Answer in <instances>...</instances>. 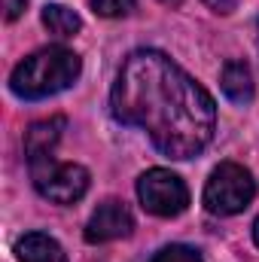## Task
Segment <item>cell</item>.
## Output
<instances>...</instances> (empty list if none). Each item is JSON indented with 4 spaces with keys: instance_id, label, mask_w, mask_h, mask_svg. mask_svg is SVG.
Masks as SVG:
<instances>
[{
    "instance_id": "obj_1",
    "label": "cell",
    "mask_w": 259,
    "mask_h": 262,
    "mask_svg": "<svg viewBox=\"0 0 259 262\" xmlns=\"http://www.w3.org/2000/svg\"><path fill=\"white\" fill-rule=\"evenodd\" d=\"M110 107L122 125L143 128L171 159L198 156L217 128V107L204 85L156 49H137L125 58Z\"/></svg>"
},
{
    "instance_id": "obj_2",
    "label": "cell",
    "mask_w": 259,
    "mask_h": 262,
    "mask_svg": "<svg viewBox=\"0 0 259 262\" xmlns=\"http://www.w3.org/2000/svg\"><path fill=\"white\" fill-rule=\"evenodd\" d=\"M79 70H82V61L76 52L61 49V46L40 49L12 70L9 89L25 101H40V98H49V95L70 89L79 79Z\"/></svg>"
},
{
    "instance_id": "obj_3",
    "label": "cell",
    "mask_w": 259,
    "mask_h": 262,
    "mask_svg": "<svg viewBox=\"0 0 259 262\" xmlns=\"http://www.w3.org/2000/svg\"><path fill=\"white\" fill-rule=\"evenodd\" d=\"M256 195V180L244 165L223 162L213 168L207 186H204V207L217 216H232L241 213Z\"/></svg>"
},
{
    "instance_id": "obj_4",
    "label": "cell",
    "mask_w": 259,
    "mask_h": 262,
    "mask_svg": "<svg viewBox=\"0 0 259 262\" xmlns=\"http://www.w3.org/2000/svg\"><path fill=\"white\" fill-rule=\"evenodd\" d=\"M31 177L37 192L55 204H73L89 192V171L73 162H55L52 156L31 162Z\"/></svg>"
},
{
    "instance_id": "obj_5",
    "label": "cell",
    "mask_w": 259,
    "mask_h": 262,
    "mask_svg": "<svg viewBox=\"0 0 259 262\" xmlns=\"http://www.w3.org/2000/svg\"><path fill=\"white\" fill-rule=\"evenodd\" d=\"M137 198L143 210L156 216H180L189 204V189L177 174L165 168H153L137 180Z\"/></svg>"
},
{
    "instance_id": "obj_6",
    "label": "cell",
    "mask_w": 259,
    "mask_h": 262,
    "mask_svg": "<svg viewBox=\"0 0 259 262\" xmlns=\"http://www.w3.org/2000/svg\"><path fill=\"white\" fill-rule=\"evenodd\" d=\"M131 229H134V220H131V210L122 201H104L98 204V210L92 213L89 226H85V241L89 244H107V241H116V238H128Z\"/></svg>"
},
{
    "instance_id": "obj_7",
    "label": "cell",
    "mask_w": 259,
    "mask_h": 262,
    "mask_svg": "<svg viewBox=\"0 0 259 262\" xmlns=\"http://www.w3.org/2000/svg\"><path fill=\"white\" fill-rule=\"evenodd\" d=\"M61 131H64V119L61 116L34 122L31 128L25 131V156H28V162H37L43 156H52L55 143L61 140Z\"/></svg>"
},
{
    "instance_id": "obj_8",
    "label": "cell",
    "mask_w": 259,
    "mask_h": 262,
    "mask_svg": "<svg viewBox=\"0 0 259 262\" xmlns=\"http://www.w3.org/2000/svg\"><path fill=\"white\" fill-rule=\"evenodd\" d=\"M15 256H18V262H67L64 247L43 232H28L25 238H18Z\"/></svg>"
},
{
    "instance_id": "obj_9",
    "label": "cell",
    "mask_w": 259,
    "mask_h": 262,
    "mask_svg": "<svg viewBox=\"0 0 259 262\" xmlns=\"http://www.w3.org/2000/svg\"><path fill=\"white\" fill-rule=\"evenodd\" d=\"M220 85L226 92V98L232 104H250L253 101V73L244 61H226L223 73H220Z\"/></svg>"
},
{
    "instance_id": "obj_10",
    "label": "cell",
    "mask_w": 259,
    "mask_h": 262,
    "mask_svg": "<svg viewBox=\"0 0 259 262\" xmlns=\"http://www.w3.org/2000/svg\"><path fill=\"white\" fill-rule=\"evenodd\" d=\"M43 25L49 28V34H55V37H73L79 28H82V21H79V15L64 6V3H49L46 9H43Z\"/></svg>"
},
{
    "instance_id": "obj_11",
    "label": "cell",
    "mask_w": 259,
    "mask_h": 262,
    "mask_svg": "<svg viewBox=\"0 0 259 262\" xmlns=\"http://www.w3.org/2000/svg\"><path fill=\"white\" fill-rule=\"evenodd\" d=\"M149 262H204L201 253L195 247H186V244H171V247H162Z\"/></svg>"
},
{
    "instance_id": "obj_12",
    "label": "cell",
    "mask_w": 259,
    "mask_h": 262,
    "mask_svg": "<svg viewBox=\"0 0 259 262\" xmlns=\"http://www.w3.org/2000/svg\"><path fill=\"white\" fill-rule=\"evenodd\" d=\"M92 9L104 18H119L134 9V0H92Z\"/></svg>"
},
{
    "instance_id": "obj_13",
    "label": "cell",
    "mask_w": 259,
    "mask_h": 262,
    "mask_svg": "<svg viewBox=\"0 0 259 262\" xmlns=\"http://www.w3.org/2000/svg\"><path fill=\"white\" fill-rule=\"evenodd\" d=\"M25 6H28V0H6V18H9V21L18 18V15L25 12Z\"/></svg>"
},
{
    "instance_id": "obj_14",
    "label": "cell",
    "mask_w": 259,
    "mask_h": 262,
    "mask_svg": "<svg viewBox=\"0 0 259 262\" xmlns=\"http://www.w3.org/2000/svg\"><path fill=\"white\" fill-rule=\"evenodd\" d=\"M207 6H213L217 12H232L235 9V0H207Z\"/></svg>"
},
{
    "instance_id": "obj_15",
    "label": "cell",
    "mask_w": 259,
    "mask_h": 262,
    "mask_svg": "<svg viewBox=\"0 0 259 262\" xmlns=\"http://www.w3.org/2000/svg\"><path fill=\"white\" fill-rule=\"evenodd\" d=\"M253 241H256V247H259V220L253 223Z\"/></svg>"
},
{
    "instance_id": "obj_16",
    "label": "cell",
    "mask_w": 259,
    "mask_h": 262,
    "mask_svg": "<svg viewBox=\"0 0 259 262\" xmlns=\"http://www.w3.org/2000/svg\"><path fill=\"white\" fill-rule=\"evenodd\" d=\"M162 3H165V6H180L183 0H162Z\"/></svg>"
},
{
    "instance_id": "obj_17",
    "label": "cell",
    "mask_w": 259,
    "mask_h": 262,
    "mask_svg": "<svg viewBox=\"0 0 259 262\" xmlns=\"http://www.w3.org/2000/svg\"><path fill=\"white\" fill-rule=\"evenodd\" d=\"M256 28H259V25H256Z\"/></svg>"
}]
</instances>
